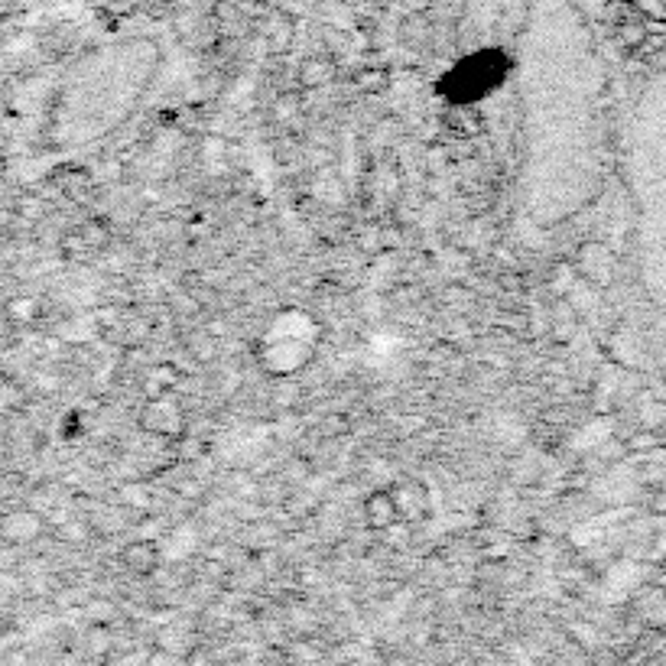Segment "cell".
Returning <instances> with one entry per match:
<instances>
[{
	"mask_svg": "<svg viewBox=\"0 0 666 666\" xmlns=\"http://www.w3.org/2000/svg\"><path fill=\"white\" fill-rule=\"evenodd\" d=\"M10 319H20V322H30V319H36V299H26V296H20V299H10Z\"/></svg>",
	"mask_w": 666,
	"mask_h": 666,
	"instance_id": "obj_10",
	"label": "cell"
},
{
	"mask_svg": "<svg viewBox=\"0 0 666 666\" xmlns=\"http://www.w3.org/2000/svg\"><path fill=\"white\" fill-rule=\"evenodd\" d=\"M390 488H394V498L400 504L403 524H423V520L433 514V501H429V491L420 485V481L403 478V481H394Z\"/></svg>",
	"mask_w": 666,
	"mask_h": 666,
	"instance_id": "obj_7",
	"label": "cell"
},
{
	"mask_svg": "<svg viewBox=\"0 0 666 666\" xmlns=\"http://www.w3.org/2000/svg\"><path fill=\"white\" fill-rule=\"evenodd\" d=\"M137 426L153 439H166V442H179L186 436V407H182L179 394H156L147 397V403L140 407Z\"/></svg>",
	"mask_w": 666,
	"mask_h": 666,
	"instance_id": "obj_3",
	"label": "cell"
},
{
	"mask_svg": "<svg viewBox=\"0 0 666 666\" xmlns=\"http://www.w3.org/2000/svg\"><path fill=\"white\" fill-rule=\"evenodd\" d=\"M514 72V59L501 46H481L468 56L455 59L439 75L436 95L446 101V108H478L488 101Z\"/></svg>",
	"mask_w": 666,
	"mask_h": 666,
	"instance_id": "obj_2",
	"label": "cell"
},
{
	"mask_svg": "<svg viewBox=\"0 0 666 666\" xmlns=\"http://www.w3.org/2000/svg\"><path fill=\"white\" fill-rule=\"evenodd\" d=\"M322 345V322L303 306L277 309L257 335L254 355L270 377H296L309 368Z\"/></svg>",
	"mask_w": 666,
	"mask_h": 666,
	"instance_id": "obj_1",
	"label": "cell"
},
{
	"mask_svg": "<svg viewBox=\"0 0 666 666\" xmlns=\"http://www.w3.org/2000/svg\"><path fill=\"white\" fill-rule=\"evenodd\" d=\"M615 257L605 244H585L579 251V273L582 277H589L595 286H608L615 280Z\"/></svg>",
	"mask_w": 666,
	"mask_h": 666,
	"instance_id": "obj_8",
	"label": "cell"
},
{
	"mask_svg": "<svg viewBox=\"0 0 666 666\" xmlns=\"http://www.w3.org/2000/svg\"><path fill=\"white\" fill-rule=\"evenodd\" d=\"M361 520L371 533H387V530L400 527L403 517H400V504L394 498V488L384 485V488H374L371 494H364L361 498Z\"/></svg>",
	"mask_w": 666,
	"mask_h": 666,
	"instance_id": "obj_5",
	"label": "cell"
},
{
	"mask_svg": "<svg viewBox=\"0 0 666 666\" xmlns=\"http://www.w3.org/2000/svg\"><path fill=\"white\" fill-rule=\"evenodd\" d=\"M117 559H121V566L130 572V576L137 579H150L156 576V569L163 566V553L160 546H156L153 540H130L121 546V553H117Z\"/></svg>",
	"mask_w": 666,
	"mask_h": 666,
	"instance_id": "obj_6",
	"label": "cell"
},
{
	"mask_svg": "<svg viewBox=\"0 0 666 666\" xmlns=\"http://www.w3.org/2000/svg\"><path fill=\"white\" fill-rule=\"evenodd\" d=\"M446 124L459 137H478L485 130V117L478 114V108H446Z\"/></svg>",
	"mask_w": 666,
	"mask_h": 666,
	"instance_id": "obj_9",
	"label": "cell"
},
{
	"mask_svg": "<svg viewBox=\"0 0 666 666\" xmlns=\"http://www.w3.org/2000/svg\"><path fill=\"white\" fill-rule=\"evenodd\" d=\"M46 533H52L49 520L39 511H33V507H13V511H7L4 520H0V540L7 546H33L43 540Z\"/></svg>",
	"mask_w": 666,
	"mask_h": 666,
	"instance_id": "obj_4",
	"label": "cell"
}]
</instances>
